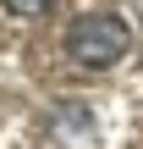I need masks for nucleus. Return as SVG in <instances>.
Listing matches in <instances>:
<instances>
[{
  "mask_svg": "<svg viewBox=\"0 0 143 149\" xmlns=\"http://www.w3.org/2000/svg\"><path fill=\"white\" fill-rule=\"evenodd\" d=\"M50 144L55 149H110V100H88V94H66L50 105Z\"/></svg>",
  "mask_w": 143,
  "mask_h": 149,
  "instance_id": "f03ea898",
  "label": "nucleus"
},
{
  "mask_svg": "<svg viewBox=\"0 0 143 149\" xmlns=\"http://www.w3.org/2000/svg\"><path fill=\"white\" fill-rule=\"evenodd\" d=\"M127 50H132V28L116 11H77L61 33V55L77 72H110L127 61Z\"/></svg>",
  "mask_w": 143,
  "mask_h": 149,
  "instance_id": "f257e3e1",
  "label": "nucleus"
},
{
  "mask_svg": "<svg viewBox=\"0 0 143 149\" xmlns=\"http://www.w3.org/2000/svg\"><path fill=\"white\" fill-rule=\"evenodd\" d=\"M0 6H6L11 17H22V22H33V17H44V11H50L55 0H0Z\"/></svg>",
  "mask_w": 143,
  "mask_h": 149,
  "instance_id": "7ed1b4c3",
  "label": "nucleus"
}]
</instances>
